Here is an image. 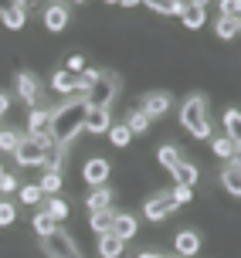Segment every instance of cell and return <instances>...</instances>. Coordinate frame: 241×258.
Returning a JSON list of instances; mask_svg holds the SVG:
<instances>
[{
  "label": "cell",
  "instance_id": "obj_1",
  "mask_svg": "<svg viewBox=\"0 0 241 258\" xmlns=\"http://www.w3.org/2000/svg\"><path fill=\"white\" fill-rule=\"evenodd\" d=\"M85 112H89L85 99H68V102H62V105H54V109H51L48 133H51V140H54V146H58V150H65V146H68V143L82 133Z\"/></svg>",
  "mask_w": 241,
  "mask_h": 258
},
{
  "label": "cell",
  "instance_id": "obj_2",
  "mask_svg": "<svg viewBox=\"0 0 241 258\" xmlns=\"http://www.w3.org/2000/svg\"><path fill=\"white\" fill-rule=\"evenodd\" d=\"M180 126L187 129L197 140H207L211 136V119H207V102L204 95H191L187 102L180 105Z\"/></svg>",
  "mask_w": 241,
  "mask_h": 258
},
{
  "label": "cell",
  "instance_id": "obj_3",
  "mask_svg": "<svg viewBox=\"0 0 241 258\" xmlns=\"http://www.w3.org/2000/svg\"><path fill=\"white\" fill-rule=\"evenodd\" d=\"M115 92H119L115 75L99 72V75H95V82H92V89L85 92V105H89V109H109V105L115 102Z\"/></svg>",
  "mask_w": 241,
  "mask_h": 258
},
{
  "label": "cell",
  "instance_id": "obj_4",
  "mask_svg": "<svg viewBox=\"0 0 241 258\" xmlns=\"http://www.w3.org/2000/svg\"><path fill=\"white\" fill-rule=\"evenodd\" d=\"M173 211H177V207H173V201H170V190H160V194H153V197H146V204H143V218L156 224V221H166Z\"/></svg>",
  "mask_w": 241,
  "mask_h": 258
},
{
  "label": "cell",
  "instance_id": "obj_5",
  "mask_svg": "<svg viewBox=\"0 0 241 258\" xmlns=\"http://www.w3.org/2000/svg\"><path fill=\"white\" fill-rule=\"evenodd\" d=\"M11 156L21 167H44V163H48V156L41 153V146L31 140V136H21V143H17V150H14Z\"/></svg>",
  "mask_w": 241,
  "mask_h": 258
},
{
  "label": "cell",
  "instance_id": "obj_6",
  "mask_svg": "<svg viewBox=\"0 0 241 258\" xmlns=\"http://www.w3.org/2000/svg\"><path fill=\"white\" fill-rule=\"evenodd\" d=\"M109 173H112V167H109L105 156H92V160H85V167H82V177H85V183H92V187H105Z\"/></svg>",
  "mask_w": 241,
  "mask_h": 258
},
{
  "label": "cell",
  "instance_id": "obj_7",
  "mask_svg": "<svg viewBox=\"0 0 241 258\" xmlns=\"http://www.w3.org/2000/svg\"><path fill=\"white\" fill-rule=\"evenodd\" d=\"M44 251H48L51 258H82L78 248H75V241H72L68 234H62V231H54L51 238H44Z\"/></svg>",
  "mask_w": 241,
  "mask_h": 258
},
{
  "label": "cell",
  "instance_id": "obj_8",
  "mask_svg": "<svg viewBox=\"0 0 241 258\" xmlns=\"http://www.w3.org/2000/svg\"><path fill=\"white\" fill-rule=\"evenodd\" d=\"M140 112L146 119H160V116H166V112H170V95H166V92H146V95H143V105H140Z\"/></svg>",
  "mask_w": 241,
  "mask_h": 258
},
{
  "label": "cell",
  "instance_id": "obj_9",
  "mask_svg": "<svg viewBox=\"0 0 241 258\" xmlns=\"http://www.w3.org/2000/svg\"><path fill=\"white\" fill-rule=\"evenodd\" d=\"M109 126H112V112L109 109H89L85 112V122H82V133L102 136V133H109Z\"/></svg>",
  "mask_w": 241,
  "mask_h": 258
},
{
  "label": "cell",
  "instance_id": "obj_10",
  "mask_svg": "<svg viewBox=\"0 0 241 258\" xmlns=\"http://www.w3.org/2000/svg\"><path fill=\"white\" fill-rule=\"evenodd\" d=\"M17 95L24 99L31 109L41 102V82H38V75H31V72H21L17 75Z\"/></svg>",
  "mask_w": 241,
  "mask_h": 258
},
{
  "label": "cell",
  "instance_id": "obj_11",
  "mask_svg": "<svg viewBox=\"0 0 241 258\" xmlns=\"http://www.w3.org/2000/svg\"><path fill=\"white\" fill-rule=\"evenodd\" d=\"M136 231H140V221H136V214H126V211H123V214H115L112 218V238H119V241H123V245H126L129 238H136Z\"/></svg>",
  "mask_w": 241,
  "mask_h": 258
},
{
  "label": "cell",
  "instance_id": "obj_12",
  "mask_svg": "<svg viewBox=\"0 0 241 258\" xmlns=\"http://www.w3.org/2000/svg\"><path fill=\"white\" fill-rule=\"evenodd\" d=\"M201 245H204V238L197 231H191V228H187V231H180L177 238H173V251H177L180 258H194L197 251H201Z\"/></svg>",
  "mask_w": 241,
  "mask_h": 258
},
{
  "label": "cell",
  "instance_id": "obj_13",
  "mask_svg": "<svg viewBox=\"0 0 241 258\" xmlns=\"http://www.w3.org/2000/svg\"><path fill=\"white\" fill-rule=\"evenodd\" d=\"M112 204H115V194L109 190V187H92V190L85 194L89 214H95V211H112Z\"/></svg>",
  "mask_w": 241,
  "mask_h": 258
},
{
  "label": "cell",
  "instance_id": "obj_14",
  "mask_svg": "<svg viewBox=\"0 0 241 258\" xmlns=\"http://www.w3.org/2000/svg\"><path fill=\"white\" fill-rule=\"evenodd\" d=\"M180 21H184V27H191V31H201L204 21H207V4H184Z\"/></svg>",
  "mask_w": 241,
  "mask_h": 258
},
{
  "label": "cell",
  "instance_id": "obj_15",
  "mask_svg": "<svg viewBox=\"0 0 241 258\" xmlns=\"http://www.w3.org/2000/svg\"><path fill=\"white\" fill-rule=\"evenodd\" d=\"M170 177H173V187H191V190H194V183H197V177H201V170L194 167V163H187V160H180L177 167L170 170Z\"/></svg>",
  "mask_w": 241,
  "mask_h": 258
},
{
  "label": "cell",
  "instance_id": "obj_16",
  "mask_svg": "<svg viewBox=\"0 0 241 258\" xmlns=\"http://www.w3.org/2000/svg\"><path fill=\"white\" fill-rule=\"evenodd\" d=\"M44 27L54 31V34L65 31V27H68V7H65V4H48V7H44Z\"/></svg>",
  "mask_w": 241,
  "mask_h": 258
},
{
  "label": "cell",
  "instance_id": "obj_17",
  "mask_svg": "<svg viewBox=\"0 0 241 258\" xmlns=\"http://www.w3.org/2000/svg\"><path fill=\"white\" fill-rule=\"evenodd\" d=\"M24 17H27V4H7L4 14H0V24L7 27V31H21Z\"/></svg>",
  "mask_w": 241,
  "mask_h": 258
},
{
  "label": "cell",
  "instance_id": "obj_18",
  "mask_svg": "<svg viewBox=\"0 0 241 258\" xmlns=\"http://www.w3.org/2000/svg\"><path fill=\"white\" fill-rule=\"evenodd\" d=\"M48 122H51V109H48V105H34V109L27 112V136H34V133H48Z\"/></svg>",
  "mask_w": 241,
  "mask_h": 258
},
{
  "label": "cell",
  "instance_id": "obj_19",
  "mask_svg": "<svg viewBox=\"0 0 241 258\" xmlns=\"http://www.w3.org/2000/svg\"><path fill=\"white\" fill-rule=\"evenodd\" d=\"M51 89L58 92V95H75V92H78V75H72V72L58 68V72L51 75Z\"/></svg>",
  "mask_w": 241,
  "mask_h": 258
},
{
  "label": "cell",
  "instance_id": "obj_20",
  "mask_svg": "<svg viewBox=\"0 0 241 258\" xmlns=\"http://www.w3.org/2000/svg\"><path fill=\"white\" fill-rule=\"evenodd\" d=\"M211 146H214V156H221V160H238V136H214L211 140Z\"/></svg>",
  "mask_w": 241,
  "mask_h": 258
},
{
  "label": "cell",
  "instance_id": "obj_21",
  "mask_svg": "<svg viewBox=\"0 0 241 258\" xmlns=\"http://www.w3.org/2000/svg\"><path fill=\"white\" fill-rule=\"evenodd\" d=\"M221 183H224V190H228L231 197L241 194V167H238V160H231L228 167L221 170Z\"/></svg>",
  "mask_w": 241,
  "mask_h": 258
},
{
  "label": "cell",
  "instance_id": "obj_22",
  "mask_svg": "<svg viewBox=\"0 0 241 258\" xmlns=\"http://www.w3.org/2000/svg\"><path fill=\"white\" fill-rule=\"evenodd\" d=\"M112 218H115V211H95V214H89V228L102 238V234L112 231Z\"/></svg>",
  "mask_w": 241,
  "mask_h": 258
},
{
  "label": "cell",
  "instance_id": "obj_23",
  "mask_svg": "<svg viewBox=\"0 0 241 258\" xmlns=\"http://www.w3.org/2000/svg\"><path fill=\"white\" fill-rule=\"evenodd\" d=\"M31 228H34V234H41V241H44V238H51V234L58 231V221H51L44 211H38V214L31 218Z\"/></svg>",
  "mask_w": 241,
  "mask_h": 258
},
{
  "label": "cell",
  "instance_id": "obj_24",
  "mask_svg": "<svg viewBox=\"0 0 241 258\" xmlns=\"http://www.w3.org/2000/svg\"><path fill=\"white\" fill-rule=\"evenodd\" d=\"M44 214H48L51 221H58V224H62V221L72 214V207H68V201H65V197H51L48 204H44Z\"/></svg>",
  "mask_w": 241,
  "mask_h": 258
},
{
  "label": "cell",
  "instance_id": "obj_25",
  "mask_svg": "<svg viewBox=\"0 0 241 258\" xmlns=\"http://www.w3.org/2000/svg\"><path fill=\"white\" fill-rule=\"evenodd\" d=\"M123 251H126V245H123L119 238H112V234H102L99 238V255L102 258H119Z\"/></svg>",
  "mask_w": 241,
  "mask_h": 258
},
{
  "label": "cell",
  "instance_id": "obj_26",
  "mask_svg": "<svg viewBox=\"0 0 241 258\" xmlns=\"http://www.w3.org/2000/svg\"><path fill=\"white\" fill-rule=\"evenodd\" d=\"M41 194H51V197H58V190H62V173L58 170H48L44 177H41V183H34Z\"/></svg>",
  "mask_w": 241,
  "mask_h": 258
},
{
  "label": "cell",
  "instance_id": "obj_27",
  "mask_svg": "<svg viewBox=\"0 0 241 258\" xmlns=\"http://www.w3.org/2000/svg\"><path fill=\"white\" fill-rule=\"evenodd\" d=\"M126 129H129V136H146V133H150V119H146L140 109H136V112H129Z\"/></svg>",
  "mask_w": 241,
  "mask_h": 258
},
{
  "label": "cell",
  "instance_id": "obj_28",
  "mask_svg": "<svg viewBox=\"0 0 241 258\" xmlns=\"http://www.w3.org/2000/svg\"><path fill=\"white\" fill-rule=\"evenodd\" d=\"M238 21H234V17H217V24H214V34H217V38H221V41H231V38H234V34H238Z\"/></svg>",
  "mask_w": 241,
  "mask_h": 258
},
{
  "label": "cell",
  "instance_id": "obj_29",
  "mask_svg": "<svg viewBox=\"0 0 241 258\" xmlns=\"http://www.w3.org/2000/svg\"><path fill=\"white\" fill-rule=\"evenodd\" d=\"M156 160H160V167L173 170V167L180 163V150H177V146H170V143H166V146H160V150H156Z\"/></svg>",
  "mask_w": 241,
  "mask_h": 258
},
{
  "label": "cell",
  "instance_id": "obj_30",
  "mask_svg": "<svg viewBox=\"0 0 241 258\" xmlns=\"http://www.w3.org/2000/svg\"><path fill=\"white\" fill-rule=\"evenodd\" d=\"M105 136H109V143H112L115 150L129 146V140H133V136H129V129H126V122H119V126H109V133H105Z\"/></svg>",
  "mask_w": 241,
  "mask_h": 258
},
{
  "label": "cell",
  "instance_id": "obj_31",
  "mask_svg": "<svg viewBox=\"0 0 241 258\" xmlns=\"http://www.w3.org/2000/svg\"><path fill=\"white\" fill-rule=\"evenodd\" d=\"M21 143V133L17 129H0V153H14Z\"/></svg>",
  "mask_w": 241,
  "mask_h": 258
},
{
  "label": "cell",
  "instance_id": "obj_32",
  "mask_svg": "<svg viewBox=\"0 0 241 258\" xmlns=\"http://www.w3.org/2000/svg\"><path fill=\"white\" fill-rule=\"evenodd\" d=\"M21 201H24L27 207H38L41 201H44V194H41L34 183H24V187H21Z\"/></svg>",
  "mask_w": 241,
  "mask_h": 258
},
{
  "label": "cell",
  "instance_id": "obj_33",
  "mask_svg": "<svg viewBox=\"0 0 241 258\" xmlns=\"http://www.w3.org/2000/svg\"><path fill=\"white\" fill-rule=\"evenodd\" d=\"M224 126H228V133L224 136H238V126H241V112L231 105V109H224Z\"/></svg>",
  "mask_w": 241,
  "mask_h": 258
},
{
  "label": "cell",
  "instance_id": "obj_34",
  "mask_svg": "<svg viewBox=\"0 0 241 258\" xmlns=\"http://www.w3.org/2000/svg\"><path fill=\"white\" fill-rule=\"evenodd\" d=\"M146 7H153L156 14H166V17H170V14H177V17H180V11H184V4H177V0H170V4H166V0H160V4L153 0V4H146Z\"/></svg>",
  "mask_w": 241,
  "mask_h": 258
},
{
  "label": "cell",
  "instance_id": "obj_35",
  "mask_svg": "<svg viewBox=\"0 0 241 258\" xmlns=\"http://www.w3.org/2000/svg\"><path fill=\"white\" fill-rule=\"evenodd\" d=\"M14 221H17V207H14L11 201H0V228H7Z\"/></svg>",
  "mask_w": 241,
  "mask_h": 258
},
{
  "label": "cell",
  "instance_id": "obj_36",
  "mask_svg": "<svg viewBox=\"0 0 241 258\" xmlns=\"http://www.w3.org/2000/svg\"><path fill=\"white\" fill-rule=\"evenodd\" d=\"M95 75H99L95 68H85V72L78 75V92H82V99H85V92L92 89V82H95Z\"/></svg>",
  "mask_w": 241,
  "mask_h": 258
},
{
  "label": "cell",
  "instance_id": "obj_37",
  "mask_svg": "<svg viewBox=\"0 0 241 258\" xmlns=\"http://www.w3.org/2000/svg\"><path fill=\"white\" fill-rule=\"evenodd\" d=\"M191 197H194V190H191V187H173V194H170V201H173V207L187 204Z\"/></svg>",
  "mask_w": 241,
  "mask_h": 258
},
{
  "label": "cell",
  "instance_id": "obj_38",
  "mask_svg": "<svg viewBox=\"0 0 241 258\" xmlns=\"http://www.w3.org/2000/svg\"><path fill=\"white\" fill-rule=\"evenodd\" d=\"M0 190H4V194H14V190H21V180H17L14 173H4V177H0Z\"/></svg>",
  "mask_w": 241,
  "mask_h": 258
},
{
  "label": "cell",
  "instance_id": "obj_39",
  "mask_svg": "<svg viewBox=\"0 0 241 258\" xmlns=\"http://www.w3.org/2000/svg\"><path fill=\"white\" fill-rule=\"evenodd\" d=\"M65 72H72V75H82V72H85V58H82V54H72Z\"/></svg>",
  "mask_w": 241,
  "mask_h": 258
},
{
  "label": "cell",
  "instance_id": "obj_40",
  "mask_svg": "<svg viewBox=\"0 0 241 258\" xmlns=\"http://www.w3.org/2000/svg\"><path fill=\"white\" fill-rule=\"evenodd\" d=\"M238 14H241V4H238V0H228V4H221V17H234V21H238Z\"/></svg>",
  "mask_w": 241,
  "mask_h": 258
},
{
  "label": "cell",
  "instance_id": "obj_41",
  "mask_svg": "<svg viewBox=\"0 0 241 258\" xmlns=\"http://www.w3.org/2000/svg\"><path fill=\"white\" fill-rule=\"evenodd\" d=\"M7 109H11V95H7V92H0V116H4Z\"/></svg>",
  "mask_w": 241,
  "mask_h": 258
},
{
  "label": "cell",
  "instance_id": "obj_42",
  "mask_svg": "<svg viewBox=\"0 0 241 258\" xmlns=\"http://www.w3.org/2000/svg\"><path fill=\"white\" fill-rule=\"evenodd\" d=\"M140 258H166V255H160V251H143Z\"/></svg>",
  "mask_w": 241,
  "mask_h": 258
},
{
  "label": "cell",
  "instance_id": "obj_43",
  "mask_svg": "<svg viewBox=\"0 0 241 258\" xmlns=\"http://www.w3.org/2000/svg\"><path fill=\"white\" fill-rule=\"evenodd\" d=\"M0 177H4V167H0Z\"/></svg>",
  "mask_w": 241,
  "mask_h": 258
}]
</instances>
